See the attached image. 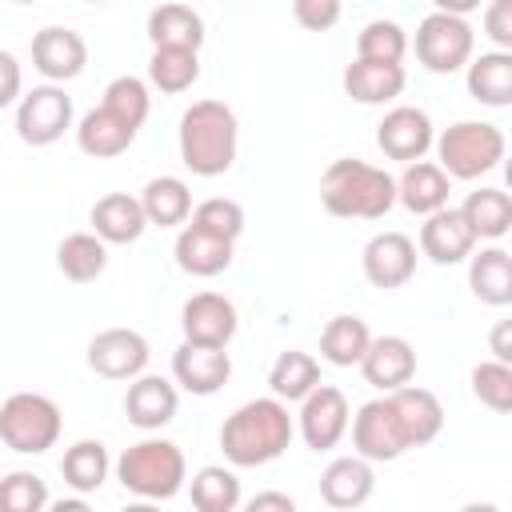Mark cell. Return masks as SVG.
<instances>
[{
    "mask_svg": "<svg viewBox=\"0 0 512 512\" xmlns=\"http://www.w3.org/2000/svg\"><path fill=\"white\" fill-rule=\"evenodd\" d=\"M232 244L236 240L212 236V232H204L196 224H184L180 236H176V264L188 276H220L232 264Z\"/></svg>",
    "mask_w": 512,
    "mask_h": 512,
    "instance_id": "cell-24",
    "label": "cell"
},
{
    "mask_svg": "<svg viewBox=\"0 0 512 512\" xmlns=\"http://www.w3.org/2000/svg\"><path fill=\"white\" fill-rule=\"evenodd\" d=\"M180 328H184V340L192 344L228 348V340L236 336V304L220 292H196L180 308Z\"/></svg>",
    "mask_w": 512,
    "mask_h": 512,
    "instance_id": "cell-14",
    "label": "cell"
},
{
    "mask_svg": "<svg viewBox=\"0 0 512 512\" xmlns=\"http://www.w3.org/2000/svg\"><path fill=\"white\" fill-rule=\"evenodd\" d=\"M88 4H104V0H88Z\"/></svg>",
    "mask_w": 512,
    "mask_h": 512,
    "instance_id": "cell-49",
    "label": "cell"
},
{
    "mask_svg": "<svg viewBox=\"0 0 512 512\" xmlns=\"http://www.w3.org/2000/svg\"><path fill=\"white\" fill-rule=\"evenodd\" d=\"M140 208L148 216V224L156 228H176L192 216V188L180 176H156L144 184L140 192Z\"/></svg>",
    "mask_w": 512,
    "mask_h": 512,
    "instance_id": "cell-30",
    "label": "cell"
},
{
    "mask_svg": "<svg viewBox=\"0 0 512 512\" xmlns=\"http://www.w3.org/2000/svg\"><path fill=\"white\" fill-rule=\"evenodd\" d=\"M448 192H452V176L440 164H432V160H412L404 168V176L396 180V200L412 216H428V212L444 208Z\"/></svg>",
    "mask_w": 512,
    "mask_h": 512,
    "instance_id": "cell-23",
    "label": "cell"
},
{
    "mask_svg": "<svg viewBox=\"0 0 512 512\" xmlns=\"http://www.w3.org/2000/svg\"><path fill=\"white\" fill-rule=\"evenodd\" d=\"M172 376L184 392L192 396H212L228 384L232 376V356L224 348H212V344H192L184 340L172 356Z\"/></svg>",
    "mask_w": 512,
    "mask_h": 512,
    "instance_id": "cell-15",
    "label": "cell"
},
{
    "mask_svg": "<svg viewBox=\"0 0 512 512\" xmlns=\"http://www.w3.org/2000/svg\"><path fill=\"white\" fill-rule=\"evenodd\" d=\"M344 92L356 104H388L404 92V68L400 64H380V60H352L344 68Z\"/></svg>",
    "mask_w": 512,
    "mask_h": 512,
    "instance_id": "cell-25",
    "label": "cell"
},
{
    "mask_svg": "<svg viewBox=\"0 0 512 512\" xmlns=\"http://www.w3.org/2000/svg\"><path fill=\"white\" fill-rule=\"evenodd\" d=\"M316 384H320V364H316V356H308V352H300V348L280 352V356L272 360V368H268V388H272V396H280L284 404H288V400H304Z\"/></svg>",
    "mask_w": 512,
    "mask_h": 512,
    "instance_id": "cell-33",
    "label": "cell"
},
{
    "mask_svg": "<svg viewBox=\"0 0 512 512\" xmlns=\"http://www.w3.org/2000/svg\"><path fill=\"white\" fill-rule=\"evenodd\" d=\"M432 140L436 136H432L428 112H420L412 104H400V108L384 112V120L376 124V144H380V152L388 160H404V164L424 160V152L432 148Z\"/></svg>",
    "mask_w": 512,
    "mask_h": 512,
    "instance_id": "cell-13",
    "label": "cell"
},
{
    "mask_svg": "<svg viewBox=\"0 0 512 512\" xmlns=\"http://www.w3.org/2000/svg\"><path fill=\"white\" fill-rule=\"evenodd\" d=\"M84 64H88V44H84L80 32L52 24V28H40V32L32 36V68H36L44 80L64 84V80L80 76Z\"/></svg>",
    "mask_w": 512,
    "mask_h": 512,
    "instance_id": "cell-12",
    "label": "cell"
},
{
    "mask_svg": "<svg viewBox=\"0 0 512 512\" xmlns=\"http://www.w3.org/2000/svg\"><path fill=\"white\" fill-rule=\"evenodd\" d=\"M48 508V484L36 472L0 476V512H40Z\"/></svg>",
    "mask_w": 512,
    "mask_h": 512,
    "instance_id": "cell-42",
    "label": "cell"
},
{
    "mask_svg": "<svg viewBox=\"0 0 512 512\" xmlns=\"http://www.w3.org/2000/svg\"><path fill=\"white\" fill-rule=\"evenodd\" d=\"M148 340L136 328H104L88 340V368L104 380H132L148 368Z\"/></svg>",
    "mask_w": 512,
    "mask_h": 512,
    "instance_id": "cell-10",
    "label": "cell"
},
{
    "mask_svg": "<svg viewBox=\"0 0 512 512\" xmlns=\"http://www.w3.org/2000/svg\"><path fill=\"white\" fill-rule=\"evenodd\" d=\"M468 288L480 304L504 308L512 304V256L504 248H480L476 256H468Z\"/></svg>",
    "mask_w": 512,
    "mask_h": 512,
    "instance_id": "cell-28",
    "label": "cell"
},
{
    "mask_svg": "<svg viewBox=\"0 0 512 512\" xmlns=\"http://www.w3.org/2000/svg\"><path fill=\"white\" fill-rule=\"evenodd\" d=\"M472 392L484 408L492 412H512V364L504 360H484L472 368Z\"/></svg>",
    "mask_w": 512,
    "mask_h": 512,
    "instance_id": "cell-40",
    "label": "cell"
},
{
    "mask_svg": "<svg viewBox=\"0 0 512 512\" xmlns=\"http://www.w3.org/2000/svg\"><path fill=\"white\" fill-rule=\"evenodd\" d=\"M132 140H136V128L124 124V120H120L116 112H108L104 104L92 108V112H84L80 124H76V144H80V152H88V156H96V160H112V156L128 152Z\"/></svg>",
    "mask_w": 512,
    "mask_h": 512,
    "instance_id": "cell-26",
    "label": "cell"
},
{
    "mask_svg": "<svg viewBox=\"0 0 512 512\" xmlns=\"http://www.w3.org/2000/svg\"><path fill=\"white\" fill-rule=\"evenodd\" d=\"M148 40H152V48H196L200 52L204 20H200L196 8L168 0V4L148 12Z\"/></svg>",
    "mask_w": 512,
    "mask_h": 512,
    "instance_id": "cell-27",
    "label": "cell"
},
{
    "mask_svg": "<svg viewBox=\"0 0 512 512\" xmlns=\"http://www.w3.org/2000/svg\"><path fill=\"white\" fill-rule=\"evenodd\" d=\"M200 80V56L196 48H152L148 60V84L160 88L164 96L188 92Z\"/></svg>",
    "mask_w": 512,
    "mask_h": 512,
    "instance_id": "cell-34",
    "label": "cell"
},
{
    "mask_svg": "<svg viewBox=\"0 0 512 512\" xmlns=\"http://www.w3.org/2000/svg\"><path fill=\"white\" fill-rule=\"evenodd\" d=\"M184 224H196V228H204L212 236H224V240H236L244 232V208L228 196H212V200H200Z\"/></svg>",
    "mask_w": 512,
    "mask_h": 512,
    "instance_id": "cell-41",
    "label": "cell"
},
{
    "mask_svg": "<svg viewBox=\"0 0 512 512\" xmlns=\"http://www.w3.org/2000/svg\"><path fill=\"white\" fill-rule=\"evenodd\" d=\"M360 264L372 288H400L416 272V244L404 232H376L364 244Z\"/></svg>",
    "mask_w": 512,
    "mask_h": 512,
    "instance_id": "cell-16",
    "label": "cell"
},
{
    "mask_svg": "<svg viewBox=\"0 0 512 512\" xmlns=\"http://www.w3.org/2000/svg\"><path fill=\"white\" fill-rule=\"evenodd\" d=\"M104 264H108V244L96 232H72L56 248V268L72 284H92L104 272Z\"/></svg>",
    "mask_w": 512,
    "mask_h": 512,
    "instance_id": "cell-32",
    "label": "cell"
},
{
    "mask_svg": "<svg viewBox=\"0 0 512 512\" xmlns=\"http://www.w3.org/2000/svg\"><path fill=\"white\" fill-rule=\"evenodd\" d=\"M468 68V96L488 104V108H508L512 104V56L508 52H480Z\"/></svg>",
    "mask_w": 512,
    "mask_h": 512,
    "instance_id": "cell-29",
    "label": "cell"
},
{
    "mask_svg": "<svg viewBox=\"0 0 512 512\" xmlns=\"http://www.w3.org/2000/svg\"><path fill=\"white\" fill-rule=\"evenodd\" d=\"M476 248V236L468 228V220L460 216V208H436L424 216V228H420V252L432 260V264H460L468 260Z\"/></svg>",
    "mask_w": 512,
    "mask_h": 512,
    "instance_id": "cell-17",
    "label": "cell"
},
{
    "mask_svg": "<svg viewBox=\"0 0 512 512\" xmlns=\"http://www.w3.org/2000/svg\"><path fill=\"white\" fill-rule=\"evenodd\" d=\"M16 4H32V0H16Z\"/></svg>",
    "mask_w": 512,
    "mask_h": 512,
    "instance_id": "cell-50",
    "label": "cell"
},
{
    "mask_svg": "<svg viewBox=\"0 0 512 512\" xmlns=\"http://www.w3.org/2000/svg\"><path fill=\"white\" fill-rule=\"evenodd\" d=\"M340 0H292V16L308 32H328L340 20Z\"/></svg>",
    "mask_w": 512,
    "mask_h": 512,
    "instance_id": "cell-43",
    "label": "cell"
},
{
    "mask_svg": "<svg viewBox=\"0 0 512 512\" xmlns=\"http://www.w3.org/2000/svg\"><path fill=\"white\" fill-rule=\"evenodd\" d=\"M60 408L40 392H16L0 404V440L20 456H40L60 440Z\"/></svg>",
    "mask_w": 512,
    "mask_h": 512,
    "instance_id": "cell-6",
    "label": "cell"
},
{
    "mask_svg": "<svg viewBox=\"0 0 512 512\" xmlns=\"http://www.w3.org/2000/svg\"><path fill=\"white\" fill-rule=\"evenodd\" d=\"M348 420H352V408H348V396L332 384H316L304 400H300V436L312 452H328L344 440L348 432Z\"/></svg>",
    "mask_w": 512,
    "mask_h": 512,
    "instance_id": "cell-9",
    "label": "cell"
},
{
    "mask_svg": "<svg viewBox=\"0 0 512 512\" xmlns=\"http://www.w3.org/2000/svg\"><path fill=\"white\" fill-rule=\"evenodd\" d=\"M116 480L124 484V492H132L140 500H172L188 480V464L172 440L148 436L120 452Z\"/></svg>",
    "mask_w": 512,
    "mask_h": 512,
    "instance_id": "cell-4",
    "label": "cell"
},
{
    "mask_svg": "<svg viewBox=\"0 0 512 512\" xmlns=\"http://www.w3.org/2000/svg\"><path fill=\"white\" fill-rule=\"evenodd\" d=\"M192 504L200 512H236L240 508V480L232 468L208 464L192 476Z\"/></svg>",
    "mask_w": 512,
    "mask_h": 512,
    "instance_id": "cell-37",
    "label": "cell"
},
{
    "mask_svg": "<svg viewBox=\"0 0 512 512\" xmlns=\"http://www.w3.org/2000/svg\"><path fill=\"white\" fill-rule=\"evenodd\" d=\"M376 488V472L372 460H364L360 452L352 456H336L324 472H320V496L328 508H360Z\"/></svg>",
    "mask_w": 512,
    "mask_h": 512,
    "instance_id": "cell-20",
    "label": "cell"
},
{
    "mask_svg": "<svg viewBox=\"0 0 512 512\" xmlns=\"http://www.w3.org/2000/svg\"><path fill=\"white\" fill-rule=\"evenodd\" d=\"M320 204L340 220H380L396 204V180L364 160H332L320 176Z\"/></svg>",
    "mask_w": 512,
    "mask_h": 512,
    "instance_id": "cell-2",
    "label": "cell"
},
{
    "mask_svg": "<svg viewBox=\"0 0 512 512\" xmlns=\"http://www.w3.org/2000/svg\"><path fill=\"white\" fill-rule=\"evenodd\" d=\"M488 344H492V356H496V360L512 364V320H500V324L492 328Z\"/></svg>",
    "mask_w": 512,
    "mask_h": 512,
    "instance_id": "cell-46",
    "label": "cell"
},
{
    "mask_svg": "<svg viewBox=\"0 0 512 512\" xmlns=\"http://www.w3.org/2000/svg\"><path fill=\"white\" fill-rule=\"evenodd\" d=\"M292 432H296V424L288 416V404L280 396H260V400L240 404L220 424V448H224L228 464L260 468V464H272L288 452Z\"/></svg>",
    "mask_w": 512,
    "mask_h": 512,
    "instance_id": "cell-1",
    "label": "cell"
},
{
    "mask_svg": "<svg viewBox=\"0 0 512 512\" xmlns=\"http://www.w3.org/2000/svg\"><path fill=\"white\" fill-rule=\"evenodd\" d=\"M20 84H24V76H20V60H16L12 52L0 48V108H8V104L20 100Z\"/></svg>",
    "mask_w": 512,
    "mask_h": 512,
    "instance_id": "cell-45",
    "label": "cell"
},
{
    "mask_svg": "<svg viewBox=\"0 0 512 512\" xmlns=\"http://www.w3.org/2000/svg\"><path fill=\"white\" fill-rule=\"evenodd\" d=\"M460 216L468 220L476 240H500L512 228V196L504 188H476L460 204Z\"/></svg>",
    "mask_w": 512,
    "mask_h": 512,
    "instance_id": "cell-31",
    "label": "cell"
},
{
    "mask_svg": "<svg viewBox=\"0 0 512 512\" xmlns=\"http://www.w3.org/2000/svg\"><path fill=\"white\" fill-rule=\"evenodd\" d=\"M268 508H276V512H292L296 500H292L288 492H260V496L248 500V512H268Z\"/></svg>",
    "mask_w": 512,
    "mask_h": 512,
    "instance_id": "cell-47",
    "label": "cell"
},
{
    "mask_svg": "<svg viewBox=\"0 0 512 512\" xmlns=\"http://www.w3.org/2000/svg\"><path fill=\"white\" fill-rule=\"evenodd\" d=\"M108 448L100 444V440H76L68 452H64V460H60V472H64V484L72 488V492H80V496H88V492H96L104 480H108Z\"/></svg>",
    "mask_w": 512,
    "mask_h": 512,
    "instance_id": "cell-36",
    "label": "cell"
},
{
    "mask_svg": "<svg viewBox=\"0 0 512 512\" xmlns=\"http://www.w3.org/2000/svg\"><path fill=\"white\" fill-rule=\"evenodd\" d=\"M408 52V36L396 20H372L356 36V56L360 60H380V64H400Z\"/></svg>",
    "mask_w": 512,
    "mask_h": 512,
    "instance_id": "cell-38",
    "label": "cell"
},
{
    "mask_svg": "<svg viewBox=\"0 0 512 512\" xmlns=\"http://www.w3.org/2000/svg\"><path fill=\"white\" fill-rule=\"evenodd\" d=\"M432 4H436V12H452V16H468L480 8V0H432Z\"/></svg>",
    "mask_w": 512,
    "mask_h": 512,
    "instance_id": "cell-48",
    "label": "cell"
},
{
    "mask_svg": "<svg viewBox=\"0 0 512 512\" xmlns=\"http://www.w3.org/2000/svg\"><path fill=\"white\" fill-rule=\"evenodd\" d=\"M176 404H180L176 384L164 380V376H144V372L132 376L128 396H124V412H128V420H132L136 428H144V432L164 428V424L176 416Z\"/></svg>",
    "mask_w": 512,
    "mask_h": 512,
    "instance_id": "cell-21",
    "label": "cell"
},
{
    "mask_svg": "<svg viewBox=\"0 0 512 512\" xmlns=\"http://www.w3.org/2000/svg\"><path fill=\"white\" fill-rule=\"evenodd\" d=\"M484 32H488V40L500 52L512 48V0H488V8H484Z\"/></svg>",
    "mask_w": 512,
    "mask_h": 512,
    "instance_id": "cell-44",
    "label": "cell"
},
{
    "mask_svg": "<svg viewBox=\"0 0 512 512\" xmlns=\"http://www.w3.org/2000/svg\"><path fill=\"white\" fill-rule=\"evenodd\" d=\"M472 48H476V32L468 28L464 16H452V12H432L420 20L416 28V60L436 72V76H448V72H460L468 60H472Z\"/></svg>",
    "mask_w": 512,
    "mask_h": 512,
    "instance_id": "cell-7",
    "label": "cell"
},
{
    "mask_svg": "<svg viewBox=\"0 0 512 512\" xmlns=\"http://www.w3.org/2000/svg\"><path fill=\"white\" fill-rule=\"evenodd\" d=\"M368 340H372V332L360 316H332L320 332V356L336 368H352V364H360Z\"/></svg>",
    "mask_w": 512,
    "mask_h": 512,
    "instance_id": "cell-35",
    "label": "cell"
},
{
    "mask_svg": "<svg viewBox=\"0 0 512 512\" xmlns=\"http://www.w3.org/2000/svg\"><path fill=\"white\" fill-rule=\"evenodd\" d=\"M92 232L104 240V244H132L144 236L148 228V216L140 208V196H128V192H108L92 204Z\"/></svg>",
    "mask_w": 512,
    "mask_h": 512,
    "instance_id": "cell-22",
    "label": "cell"
},
{
    "mask_svg": "<svg viewBox=\"0 0 512 512\" xmlns=\"http://www.w3.org/2000/svg\"><path fill=\"white\" fill-rule=\"evenodd\" d=\"M404 436H408V448H420V444H432L444 428V408L436 400V392L428 388H416V384H400L392 392H384Z\"/></svg>",
    "mask_w": 512,
    "mask_h": 512,
    "instance_id": "cell-19",
    "label": "cell"
},
{
    "mask_svg": "<svg viewBox=\"0 0 512 512\" xmlns=\"http://www.w3.org/2000/svg\"><path fill=\"white\" fill-rule=\"evenodd\" d=\"M72 128V96L60 84H40L16 100V136L32 148L56 144Z\"/></svg>",
    "mask_w": 512,
    "mask_h": 512,
    "instance_id": "cell-8",
    "label": "cell"
},
{
    "mask_svg": "<svg viewBox=\"0 0 512 512\" xmlns=\"http://www.w3.org/2000/svg\"><path fill=\"white\" fill-rule=\"evenodd\" d=\"M108 112H116L124 124H132L140 132V124L148 120V108H152V96H148V84L140 76H116L108 88H104V100H100Z\"/></svg>",
    "mask_w": 512,
    "mask_h": 512,
    "instance_id": "cell-39",
    "label": "cell"
},
{
    "mask_svg": "<svg viewBox=\"0 0 512 512\" xmlns=\"http://www.w3.org/2000/svg\"><path fill=\"white\" fill-rule=\"evenodd\" d=\"M360 372L372 388L392 392L416 376V348L404 336H372L360 356Z\"/></svg>",
    "mask_w": 512,
    "mask_h": 512,
    "instance_id": "cell-18",
    "label": "cell"
},
{
    "mask_svg": "<svg viewBox=\"0 0 512 512\" xmlns=\"http://www.w3.org/2000/svg\"><path fill=\"white\" fill-rule=\"evenodd\" d=\"M236 112L224 100H196L180 116V160L192 176H224L236 160Z\"/></svg>",
    "mask_w": 512,
    "mask_h": 512,
    "instance_id": "cell-3",
    "label": "cell"
},
{
    "mask_svg": "<svg viewBox=\"0 0 512 512\" xmlns=\"http://www.w3.org/2000/svg\"><path fill=\"white\" fill-rule=\"evenodd\" d=\"M348 424H352V448H356L364 460H372V464H376V460H396V456H404V448H408V436H404V428H400V420H396L388 396L360 404V412H356Z\"/></svg>",
    "mask_w": 512,
    "mask_h": 512,
    "instance_id": "cell-11",
    "label": "cell"
},
{
    "mask_svg": "<svg viewBox=\"0 0 512 512\" xmlns=\"http://www.w3.org/2000/svg\"><path fill=\"white\" fill-rule=\"evenodd\" d=\"M432 144L440 156L436 164L452 180H480L484 172H492L504 160V132L484 120H460V124L444 128Z\"/></svg>",
    "mask_w": 512,
    "mask_h": 512,
    "instance_id": "cell-5",
    "label": "cell"
}]
</instances>
